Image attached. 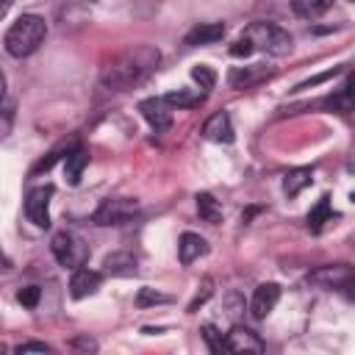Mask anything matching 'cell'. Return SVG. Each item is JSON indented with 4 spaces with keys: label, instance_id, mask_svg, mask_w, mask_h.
<instances>
[{
    "label": "cell",
    "instance_id": "cell-1",
    "mask_svg": "<svg viewBox=\"0 0 355 355\" xmlns=\"http://www.w3.org/2000/svg\"><path fill=\"white\" fill-rule=\"evenodd\" d=\"M161 61V53L153 44H136L125 53H119L114 61H108L100 72V80L105 89L111 92H125L130 86H136L139 80H144Z\"/></svg>",
    "mask_w": 355,
    "mask_h": 355
},
{
    "label": "cell",
    "instance_id": "cell-2",
    "mask_svg": "<svg viewBox=\"0 0 355 355\" xmlns=\"http://www.w3.org/2000/svg\"><path fill=\"white\" fill-rule=\"evenodd\" d=\"M47 36V22L39 17V14H22L6 33L3 44H6V53L14 55V58H25L31 53L39 50V44L44 42Z\"/></svg>",
    "mask_w": 355,
    "mask_h": 355
},
{
    "label": "cell",
    "instance_id": "cell-3",
    "mask_svg": "<svg viewBox=\"0 0 355 355\" xmlns=\"http://www.w3.org/2000/svg\"><path fill=\"white\" fill-rule=\"evenodd\" d=\"M244 36L252 42V47H261L269 55H286V53H291V44H294L288 31H283L272 22H252L244 31Z\"/></svg>",
    "mask_w": 355,
    "mask_h": 355
},
{
    "label": "cell",
    "instance_id": "cell-4",
    "mask_svg": "<svg viewBox=\"0 0 355 355\" xmlns=\"http://www.w3.org/2000/svg\"><path fill=\"white\" fill-rule=\"evenodd\" d=\"M50 252H53V258H55L64 269H67V266L75 269V266H83V261H86V255H89V247H86L75 233L61 230V233L53 236Z\"/></svg>",
    "mask_w": 355,
    "mask_h": 355
},
{
    "label": "cell",
    "instance_id": "cell-5",
    "mask_svg": "<svg viewBox=\"0 0 355 355\" xmlns=\"http://www.w3.org/2000/svg\"><path fill=\"white\" fill-rule=\"evenodd\" d=\"M139 211V202L136 200H128V197H114V200H105L97 211H94V225L100 227H116V225H125L136 216Z\"/></svg>",
    "mask_w": 355,
    "mask_h": 355
},
{
    "label": "cell",
    "instance_id": "cell-6",
    "mask_svg": "<svg viewBox=\"0 0 355 355\" xmlns=\"http://www.w3.org/2000/svg\"><path fill=\"white\" fill-rule=\"evenodd\" d=\"M50 197H53V186H39L25 200V216L36 227H50Z\"/></svg>",
    "mask_w": 355,
    "mask_h": 355
},
{
    "label": "cell",
    "instance_id": "cell-7",
    "mask_svg": "<svg viewBox=\"0 0 355 355\" xmlns=\"http://www.w3.org/2000/svg\"><path fill=\"white\" fill-rule=\"evenodd\" d=\"M103 286V275L89 269V266H75L72 277H69V297L72 300H83V297H92L97 288Z\"/></svg>",
    "mask_w": 355,
    "mask_h": 355
},
{
    "label": "cell",
    "instance_id": "cell-8",
    "mask_svg": "<svg viewBox=\"0 0 355 355\" xmlns=\"http://www.w3.org/2000/svg\"><path fill=\"white\" fill-rule=\"evenodd\" d=\"M225 349L230 352H263V341L255 330L244 324H233L230 333L225 336Z\"/></svg>",
    "mask_w": 355,
    "mask_h": 355
},
{
    "label": "cell",
    "instance_id": "cell-9",
    "mask_svg": "<svg viewBox=\"0 0 355 355\" xmlns=\"http://www.w3.org/2000/svg\"><path fill=\"white\" fill-rule=\"evenodd\" d=\"M139 111L150 122V128H155V130H166L172 125V108L166 105L164 97H147V100H141L139 103Z\"/></svg>",
    "mask_w": 355,
    "mask_h": 355
},
{
    "label": "cell",
    "instance_id": "cell-10",
    "mask_svg": "<svg viewBox=\"0 0 355 355\" xmlns=\"http://www.w3.org/2000/svg\"><path fill=\"white\" fill-rule=\"evenodd\" d=\"M277 300H280V286H277V283H261V286L255 288L252 300H250V313H252L255 319H266V316L275 311Z\"/></svg>",
    "mask_w": 355,
    "mask_h": 355
},
{
    "label": "cell",
    "instance_id": "cell-11",
    "mask_svg": "<svg viewBox=\"0 0 355 355\" xmlns=\"http://www.w3.org/2000/svg\"><path fill=\"white\" fill-rule=\"evenodd\" d=\"M202 136L208 141H216V144H230L236 139V130L230 125V116L225 111H216L214 116H208L205 125H202Z\"/></svg>",
    "mask_w": 355,
    "mask_h": 355
},
{
    "label": "cell",
    "instance_id": "cell-12",
    "mask_svg": "<svg viewBox=\"0 0 355 355\" xmlns=\"http://www.w3.org/2000/svg\"><path fill=\"white\" fill-rule=\"evenodd\" d=\"M208 252V241L200 236V233H183L180 236V241H178V258H180V263H194L197 258H202Z\"/></svg>",
    "mask_w": 355,
    "mask_h": 355
},
{
    "label": "cell",
    "instance_id": "cell-13",
    "mask_svg": "<svg viewBox=\"0 0 355 355\" xmlns=\"http://www.w3.org/2000/svg\"><path fill=\"white\" fill-rule=\"evenodd\" d=\"M86 164H89L86 147H75V150H69V153L64 155V175H67V183H69V186H78V183H80Z\"/></svg>",
    "mask_w": 355,
    "mask_h": 355
},
{
    "label": "cell",
    "instance_id": "cell-14",
    "mask_svg": "<svg viewBox=\"0 0 355 355\" xmlns=\"http://www.w3.org/2000/svg\"><path fill=\"white\" fill-rule=\"evenodd\" d=\"M225 36V25L222 22H205V25H197L186 33V44L197 47V44H214Z\"/></svg>",
    "mask_w": 355,
    "mask_h": 355
},
{
    "label": "cell",
    "instance_id": "cell-15",
    "mask_svg": "<svg viewBox=\"0 0 355 355\" xmlns=\"http://www.w3.org/2000/svg\"><path fill=\"white\" fill-rule=\"evenodd\" d=\"M103 266H105V272H108V275L128 277V275H133V272H136V258H133L130 252H114V255H105Z\"/></svg>",
    "mask_w": 355,
    "mask_h": 355
},
{
    "label": "cell",
    "instance_id": "cell-16",
    "mask_svg": "<svg viewBox=\"0 0 355 355\" xmlns=\"http://www.w3.org/2000/svg\"><path fill=\"white\" fill-rule=\"evenodd\" d=\"M263 75H266V67H236V69H230L227 80L233 89H247V86L258 83Z\"/></svg>",
    "mask_w": 355,
    "mask_h": 355
},
{
    "label": "cell",
    "instance_id": "cell-17",
    "mask_svg": "<svg viewBox=\"0 0 355 355\" xmlns=\"http://www.w3.org/2000/svg\"><path fill=\"white\" fill-rule=\"evenodd\" d=\"M197 214H200L205 222H211V225H219V222H222V205H219V200H216L214 194H208V191H200V194H197Z\"/></svg>",
    "mask_w": 355,
    "mask_h": 355
},
{
    "label": "cell",
    "instance_id": "cell-18",
    "mask_svg": "<svg viewBox=\"0 0 355 355\" xmlns=\"http://www.w3.org/2000/svg\"><path fill=\"white\" fill-rule=\"evenodd\" d=\"M311 169L308 166H300V169H291V172H286V178H283V191L288 194V197H297L305 186H311Z\"/></svg>",
    "mask_w": 355,
    "mask_h": 355
},
{
    "label": "cell",
    "instance_id": "cell-19",
    "mask_svg": "<svg viewBox=\"0 0 355 355\" xmlns=\"http://www.w3.org/2000/svg\"><path fill=\"white\" fill-rule=\"evenodd\" d=\"M330 6H333V0H291L294 14L302 17V19H316V17H322Z\"/></svg>",
    "mask_w": 355,
    "mask_h": 355
},
{
    "label": "cell",
    "instance_id": "cell-20",
    "mask_svg": "<svg viewBox=\"0 0 355 355\" xmlns=\"http://www.w3.org/2000/svg\"><path fill=\"white\" fill-rule=\"evenodd\" d=\"M330 216H333V211H330V197H322V200L311 208V214H308V230H311V233H322V227L330 222Z\"/></svg>",
    "mask_w": 355,
    "mask_h": 355
},
{
    "label": "cell",
    "instance_id": "cell-21",
    "mask_svg": "<svg viewBox=\"0 0 355 355\" xmlns=\"http://www.w3.org/2000/svg\"><path fill=\"white\" fill-rule=\"evenodd\" d=\"M311 280H316V283H322V280H327V283H347V280H349V269H347L344 263L322 266V269H316V272L311 275Z\"/></svg>",
    "mask_w": 355,
    "mask_h": 355
},
{
    "label": "cell",
    "instance_id": "cell-22",
    "mask_svg": "<svg viewBox=\"0 0 355 355\" xmlns=\"http://www.w3.org/2000/svg\"><path fill=\"white\" fill-rule=\"evenodd\" d=\"M14 111H17L14 100L6 97V94H0V139H6L11 133V128H14Z\"/></svg>",
    "mask_w": 355,
    "mask_h": 355
},
{
    "label": "cell",
    "instance_id": "cell-23",
    "mask_svg": "<svg viewBox=\"0 0 355 355\" xmlns=\"http://www.w3.org/2000/svg\"><path fill=\"white\" fill-rule=\"evenodd\" d=\"M164 100H166V105H169V108H191V105H197L202 97H200V94H189V92L178 89V92L164 94Z\"/></svg>",
    "mask_w": 355,
    "mask_h": 355
},
{
    "label": "cell",
    "instance_id": "cell-24",
    "mask_svg": "<svg viewBox=\"0 0 355 355\" xmlns=\"http://www.w3.org/2000/svg\"><path fill=\"white\" fill-rule=\"evenodd\" d=\"M330 111H338V114H347L349 108H352V97H349V83L336 94V97H330L327 103H324Z\"/></svg>",
    "mask_w": 355,
    "mask_h": 355
},
{
    "label": "cell",
    "instance_id": "cell-25",
    "mask_svg": "<svg viewBox=\"0 0 355 355\" xmlns=\"http://www.w3.org/2000/svg\"><path fill=\"white\" fill-rule=\"evenodd\" d=\"M191 78L200 83V89H214V83H216V72L211 67H205V64H197L191 69Z\"/></svg>",
    "mask_w": 355,
    "mask_h": 355
},
{
    "label": "cell",
    "instance_id": "cell-26",
    "mask_svg": "<svg viewBox=\"0 0 355 355\" xmlns=\"http://www.w3.org/2000/svg\"><path fill=\"white\" fill-rule=\"evenodd\" d=\"M136 302H139L141 308H147V305L169 302V297H166V294H158V291H155V288H150V286H144V288H139V294H136Z\"/></svg>",
    "mask_w": 355,
    "mask_h": 355
},
{
    "label": "cell",
    "instance_id": "cell-27",
    "mask_svg": "<svg viewBox=\"0 0 355 355\" xmlns=\"http://www.w3.org/2000/svg\"><path fill=\"white\" fill-rule=\"evenodd\" d=\"M202 338H205L211 352H222L225 349V338H222V333L214 324H202Z\"/></svg>",
    "mask_w": 355,
    "mask_h": 355
},
{
    "label": "cell",
    "instance_id": "cell-28",
    "mask_svg": "<svg viewBox=\"0 0 355 355\" xmlns=\"http://www.w3.org/2000/svg\"><path fill=\"white\" fill-rule=\"evenodd\" d=\"M39 297H42L39 286H25V288L17 291V300H19V305H25V308H36V305H39Z\"/></svg>",
    "mask_w": 355,
    "mask_h": 355
},
{
    "label": "cell",
    "instance_id": "cell-29",
    "mask_svg": "<svg viewBox=\"0 0 355 355\" xmlns=\"http://www.w3.org/2000/svg\"><path fill=\"white\" fill-rule=\"evenodd\" d=\"M252 50H255V47H252V42H250L247 36H239V39L230 44V55H233V58H247Z\"/></svg>",
    "mask_w": 355,
    "mask_h": 355
},
{
    "label": "cell",
    "instance_id": "cell-30",
    "mask_svg": "<svg viewBox=\"0 0 355 355\" xmlns=\"http://www.w3.org/2000/svg\"><path fill=\"white\" fill-rule=\"evenodd\" d=\"M17 352L19 355H25V352H50V347L44 341H25V344L17 347Z\"/></svg>",
    "mask_w": 355,
    "mask_h": 355
},
{
    "label": "cell",
    "instance_id": "cell-31",
    "mask_svg": "<svg viewBox=\"0 0 355 355\" xmlns=\"http://www.w3.org/2000/svg\"><path fill=\"white\" fill-rule=\"evenodd\" d=\"M338 69H330V72H322V75H316V78H311V80H305V83H300L297 89H308V86H316V83H322V80H327V78H333Z\"/></svg>",
    "mask_w": 355,
    "mask_h": 355
},
{
    "label": "cell",
    "instance_id": "cell-32",
    "mask_svg": "<svg viewBox=\"0 0 355 355\" xmlns=\"http://www.w3.org/2000/svg\"><path fill=\"white\" fill-rule=\"evenodd\" d=\"M72 347H83V349H97V344H94L92 338H75V341H72Z\"/></svg>",
    "mask_w": 355,
    "mask_h": 355
},
{
    "label": "cell",
    "instance_id": "cell-33",
    "mask_svg": "<svg viewBox=\"0 0 355 355\" xmlns=\"http://www.w3.org/2000/svg\"><path fill=\"white\" fill-rule=\"evenodd\" d=\"M11 6H14V0H0V19L8 14V8H11Z\"/></svg>",
    "mask_w": 355,
    "mask_h": 355
},
{
    "label": "cell",
    "instance_id": "cell-34",
    "mask_svg": "<svg viewBox=\"0 0 355 355\" xmlns=\"http://www.w3.org/2000/svg\"><path fill=\"white\" fill-rule=\"evenodd\" d=\"M8 269H11V261H8V258L0 252V272H8Z\"/></svg>",
    "mask_w": 355,
    "mask_h": 355
}]
</instances>
